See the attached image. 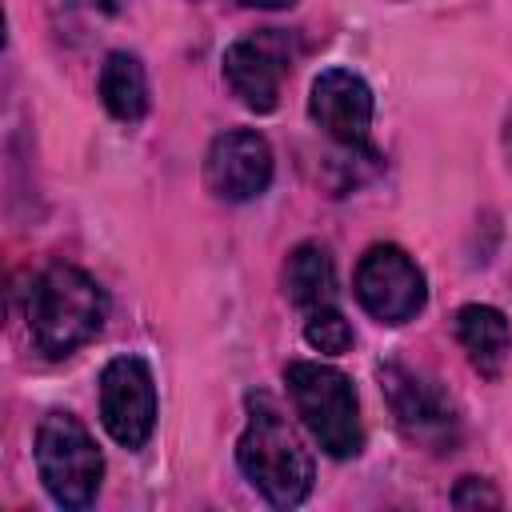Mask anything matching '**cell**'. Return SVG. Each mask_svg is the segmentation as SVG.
Returning <instances> with one entry per match:
<instances>
[{
    "instance_id": "1",
    "label": "cell",
    "mask_w": 512,
    "mask_h": 512,
    "mask_svg": "<svg viewBox=\"0 0 512 512\" xmlns=\"http://www.w3.org/2000/svg\"><path fill=\"white\" fill-rule=\"evenodd\" d=\"M236 464L276 508H292L312 492V456L288 416L264 392L248 396V424L236 440Z\"/></svg>"
},
{
    "instance_id": "2",
    "label": "cell",
    "mask_w": 512,
    "mask_h": 512,
    "mask_svg": "<svg viewBox=\"0 0 512 512\" xmlns=\"http://www.w3.org/2000/svg\"><path fill=\"white\" fill-rule=\"evenodd\" d=\"M108 316L104 288L72 264L44 268L28 288V336L44 356H68L96 340Z\"/></svg>"
},
{
    "instance_id": "3",
    "label": "cell",
    "mask_w": 512,
    "mask_h": 512,
    "mask_svg": "<svg viewBox=\"0 0 512 512\" xmlns=\"http://www.w3.org/2000/svg\"><path fill=\"white\" fill-rule=\"evenodd\" d=\"M284 384L296 404V416L304 420V428L328 456L348 460L364 448L360 400H356L352 380L340 368L316 364V360H296L284 368Z\"/></svg>"
},
{
    "instance_id": "4",
    "label": "cell",
    "mask_w": 512,
    "mask_h": 512,
    "mask_svg": "<svg viewBox=\"0 0 512 512\" xmlns=\"http://www.w3.org/2000/svg\"><path fill=\"white\" fill-rule=\"evenodd\" d=\"M36 472L60 508H88L100 492L104 456L72 412H48L36 428Z\"/></svg>"
},
{
    "instance_id": "5",
    "label": "cell",
    "mask_w": 512,
    "mask_h": 512,
    "mask_svg": "<svg viewBox=\"0 0 512 512\" xmlns=\"http://www.w3.org/2000/svg\"><path fill=\"white\" fill-rule=\"evenodd\" d=\"M380 388L396 416V428L428 448V452H452L460 444V408L440 388V380L408 368V364H380Z\"/></svg>"
},
{
    "instance_id": "6",
    "label": "cell",
    "mask_w": 512,
    "mask_h": 512,
    "mask_svg": "<svg viewBox=\"0 0 512 512\" xmlns=\"http://www.w3.org/2000/svg\"><path fill=\"white\" fill-rule=\"evenodd\" d=\"M352 288L360 308L380 324H408L428 300L424 272L396 244H372L356 264Z\"/></svg>"
},
{
    "instance_id": "7",
    "label": "cell",
    "mask_w": 512,
    "mask_h": 512,
    "mask_svg": "<svg viewBox=\"0 0 512 512\" xmlns=\"http://www.w3.org/2000/svg\"><path fill=\"white\" fill-rule=\"evenodd\" d=\"M100 420L120 448H144L156 428V380L148 360L116 356L100 372Z\"/></svg>"
},
{
    "instance_id": "8",
    "label": "cell",
    "mask_w": 512,
    "mask_h": 512,
    "mask_svg": "<svg viewBox=\"0 0 512 512\" xmlns=\"http://www.w3.org/2000/svg\"><path fill=\"white\" fill-rule=\"evenodd\" d=\"M288 44L276 28L240 36L224 48V80L232 96L252 112H272L280 104V88L288 76Z\"/></svg>"
},
{
    "instance_id": "9",
    "label": "cell",
    "mask_w": 512,
    "mask_h": 512,
    "mask_svg": "<svg viewBox=\"0 0 512 512\" xmlns=\"http://www.w3.org/2000/svg\"><path fill=\"white\" fill-rule=\"evenodd\" d=\"M204 180H208L212 196H220L228 204L256 200L272 180L268 140L252 128H232V132L216 136L204 156Z\"/></svg>"
},
{
    "instance_id": "10",
    "label": "cell",
    "mask_w": 512,
    "mask_h": 512,
    "mask_svg": "<svg viewBox=\"0 0 512 512\" xmlns=\"http://www.w3.org/2000/svg\"><path fill=\"white\" fill-rule=\"evenodd\" d=\"M308 116L344 148L352 152H372L368 132H372V88L348 72V68H328L312 80L308 96Z\"/></svg>"
},
{
    "instance_id": "11",
    "label": "cell",
    "mask_w": 512,
    "mask_h": 512,
    "mask_svg": "<svg viewBox=\"0 0 512 512\" xmlns=\"http://www.w3.org/2000/svg\"><path fill=\"white\" fill-rule=\"evenodd\" d=\"M456 340L460 348L468 352V364L496 380L512 356V328H508V316L492 304H464L456 312Z\"/></svg>"
},
{
    "instance_id": "12",
    "label": "cell",
    "mask_w": 512,
    "mask_h": 512,
    "mask_svg": "<svg viewBox=\"0 0 512 512\" xmlns=\"http://www.w3.org/2000/svg\"><path fill=\"white\" fill-rule=\"evenodd\" d=\"M284 292L304 312L336 304V268H332V256L320 244L292 248L288 264H284Z\"/></svg>"
},
{
    "instance_id": "13",
    "label": "cell",
    "mask_w": 512,
    "mask_h": 512,
    "mask_svg": "<svg viewBox=\"0 0 512 512\" xmlns=\"http://www.w3.org/2000/svg\"><path fill=\"white\" fill-rule=\"evenodd\" d=\"M100 100L104 108L132 124L148 112V72L132 52H108L100 64Z\"/></svg>"
},
{
    "instance_id": "14",
    "label": "cell",
    "mask_w": 512,
    "mask_h": 512,
    "mask_svg": "<svg viewBox=\"0 0 512 512\" xmlns=\"http://www.w3.org/2000/svg\"><path fill=\"white\" fill-rule=\"evenodd\" d=\"M304 340H308L316 352H324V356H340V352L352 348V324L336 312V304L312 308L308 320H304Z\"/></svg>"
},
{
    "instance_id": "15",
    "label": "cell",
    "mask_w": 512,
    "mask_h": 512,
    "mask_svg": "<svg viewBox=\"0 0 512 512\" xmlns=\"http://www.w3.org/2000/svg\"><path fill=\"white\" fill-rule=\"evenodd\" d=\"M452 504L456 508H500V492L480 476H464L452 488Z\"/></svg>"
},
{
    "instance_id": "16",
    "label": "cell",
    "mask_w": 512,
    "mask_h": 512,
    "mask_svg": "<svg viewBox=\"0 0 512 512\" xmlns=\"http://www.w3.org/2000/svg\"><path fill=\"white\" fill-rule=\"evenodd\" d=\"M240 4H248V8H292L296 0H240Z\"/></svg>"
},
{
    "instance_id": "17",
    "label": "cell",
    "mask_w": 512,
    "mask_h": 512,
    "mask_svg": "<svg viewBox=\"0 0 512 512\" xmlns=\"http://www.w3.org/2000/svg\"><path fill=\"white\" fill-rule=\"evenodd\" d=\"M84 4H92V8H100V12H120L128 0H84Z\"/></svg>"
},
{
    "instance_id": "18",
    "label": "cell",
    "mask_w": 512,
    "mask_h": 512,
    "mask_svg": "<svg viewBox=\"0 0 512 512\" xmlns=\"http://www.w3.org/2000/svg\"><path fill=\"white\" fill-rule=\"evenodd\" d=\"M504 148H508V160H512V112H508V120H504Z\"/></svg>"
}]
</instances>
